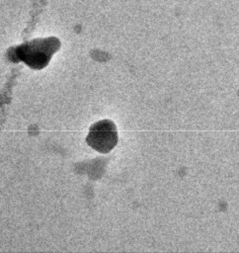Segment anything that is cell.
<instances>
[{"mask_svg":"<svg viewBox=\"0 0 239 253\" xmlns=\"http://www.w3.org/2000/svg\"><path fill=\"white\" fill-rule=\"evenodd\" d=\"M86 141L90 147L101 153L110 152L118 143L116 125L110 120H102L91 126Z\"/></svg>","mask_w":239,"mask_h":253,"instance_id":"obj_1","label":"cell"},{"mask_svg":"<svg viewBox=\"0 0 239 253\" xmlns=\"http://www.w3.org/2000/svg\"><path fill=\"white\" fill-rule=\"evenodd\" d=\"M53 47L52 45L45 46L44 42L40 43L35 42L19 50L18 56L28 66L34 69H41L47 65L52 53L55 51L56 48Z\"/></svg>","mask_w":239,"mask_h":253,"instance_id":"obj_2","label":"cell"}]
</instances>
